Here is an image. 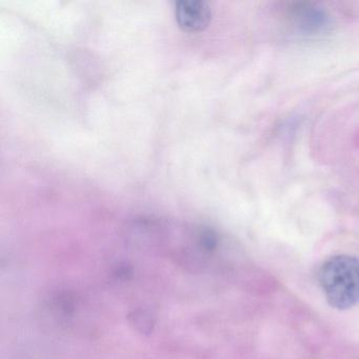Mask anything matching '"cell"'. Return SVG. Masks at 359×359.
Returning a JSON list of instances; mask_svg holds the SVG:
<instances>
[{"mask_svg": "<svg viewBox=\"0 0 359 359\" xmlns=\"http://www.w3.org/2000/svg\"><path fill=\"white\" fill-rule=\"evenodd\" d=\"M175 16L180 28L189 32H197L210 24L211 8L201 0H182L175 4Z\"/></svg>", "mask_w": 359, "mask_h": 359, "instance_id": "3", "label": "cell"}, {"mask_svg": "<svg viewBox=\"0 0 359 359\" xmlns=\"http://www.w3.org/2000/svg\"><path fill=\"white\" fill-rule=\"evenodd\" d=\"M199 243H201V247L207 251H212L217 247V235L209 229L201 231L199 234Z\"/></svg>", "mask_w": 359, "mask_h": 359, "instance_id": "5", "label": "cell"}, {"mask_svg": "<svg viewBox=\"0 0 359 359\" xmlns=\"http://www.w3.org/2000/svg\"><path fill=\"white\" fill-rule=\"evenodd\" d=\"M287 27L302 37L323 36L331 31L332 20L327 10L311 1H291L283 5Z\"/></svg>", "mask_w": 359, "mask_h": 359, "instance_id": "2", "label": "cell"}, {"mask_svg": "<svg viewBox=\"0 0 359 359\" xmlns=\"http://www.w3.org/2000/svg\"><path fill=\"white\" fill-rule=\"evenodd\" d=\"M318 280L327 302L333 308L346 310L359 304L358 257L332 256L320 266Z\"/></svg>", "mask_w": 359, "mask_h": 359, "instance_id": "1", "label": "cell"}, {"mask_svg": "<svg viewBox=\"0 0 359 359\" xmlns=\"http://www.w3.org/2000/svg\"><path fill=\"white\" fill-rule=\"evenodd\" d=\"M130 318L134 327L142 333H149L154 325V319L148 311H136L133 314L130 315Z\"/></svg>", "mask_w": 359, "mask_h": 359, "instance_id": "4", "label": "cell"}]
</instances>
